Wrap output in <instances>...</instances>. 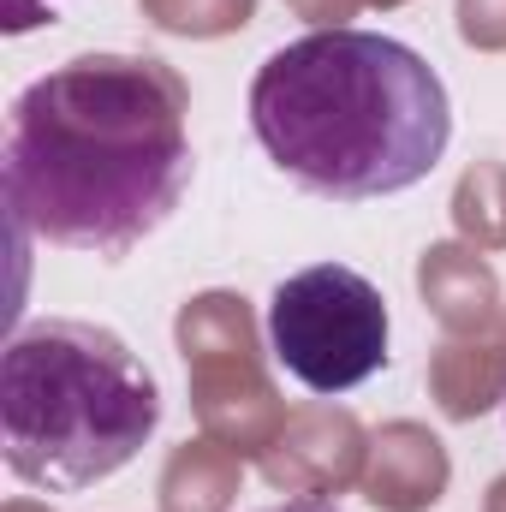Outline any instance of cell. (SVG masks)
Instances as JSON below:
<instances>
[{
    "instance_id": "277c9868",
    "label": "cell",
    "mask_w": 506,
    "mask_h": 512,
    "mask_svg": "<svg viewBox=\"0 0 506 512\" xmlns=\"http://www.w3.org/2000/svg\"><path fill=\"white\" fill-rule=\"evenodd\" d=\"M268 358L304 393H352L387 364V298L370 274L346 262H310L268 298Z\"/></svg>"
},
{
    "instance_id": "3957f363",
    "label": "cell",
    "mask_w": 506,
    "mask_h": 512,
    "mask_svg": "<svg viewBox=\"0 0 506 512\" xmlns=\"http://www.w3.org/2000/svg\"><path fill=\"white\" fill-rule=\"evenodd\" d=\"M161 429L149 364L102 322L48 316L0 352V453L42 495H84L120 477Z\"/></svg>"
},
{
    "instance_id": "5b68a950",
    "label": "cell",
    "mask_w": 506,
    "mask_h": 512,
    "mask_svg": "<svg viewBox=\"0 0 506 512\" xmlns=\"http://www.w3.org/2000/svg\"><path fill=\"white\" fill-rule=\"evenodd\" d=\"M262 512H340L334 501H280V507H262Z\"/></svg>"
},
{
    "instance_id": "7a4b0ae2",
    "label": "cell",
    "mask_w": 506,
    "mask_h": 512,
    "mask_svg": "<svg viewBox=\"0 0 506 512\" xmlns=\"http://www.w3.org/2000/svg\"><path fill=\"white\" fill-rule=\"evenodd\" d=\"M251 131L298 191L322 203H376L441 167L453 96L411 42L334 24L292 36L256 66Z\"/></svg>"
},
{
    "instance_id": "6da1fadb",
    "label": "cell",
    "mask_w": 506,
    "mask_h": 512,
    "mask_svg": "<svg viewBox=\"0 0 506 512\" xmlns=\"http://www.w3.org/2000/svg\"><path fill=\"white\" fill-rule=\"evenodd\" d=\"M185 84L155 54H78L12 96L0 185L12 221L60 251L126 256L191 185Z\"/></svg>"
}]
</instances>
